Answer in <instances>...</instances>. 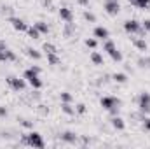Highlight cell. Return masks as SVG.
Listing matches in <instances>:
<instances>
[{"instance_id": "cell-1", "label": "cell", "mask_w": 150, "mask_h": 149, "mask_svg": "<svg viewBox=\"0 0 150 149\" xmlns=\"http://www.w3.org/2000/svg\"><path fill=\"white\" fill-rule=\"evenodd\" d=\"M100 105H101L105 111L110 112V116H117V114L120 112V105H122V102H120V98H117V97L107 95V97H101Z\"/></svg>"}, {"instance_id": "cell-2", "label": "cell", "mask_w": 150, "mask_h": 149, "mask_svg": "<svg viewBox=\"0 0 150 149\" xmlns=\"http://www.w3.org/2000/svg\"><path fill=\"white\" fill-rule=\"evenodd\" d=\"M124 30H126L129 35H134V34L145 35V34H147V32L142 28V23H140L138 19H127V21H124Z\"/></svg>"}, {"instance_id": "cell-3", "label": "cell", "mask_w": 150, "mask_h": 149, "mask_svg": "<svg viewBox=\"0 0 150 149\" xmlns=\"http://www.w3.org/2000/svg\"><path fill=\"white\" fill-rule=\"evenodd\" d=\"M23 77L26 79V82L33 88V90H40L42 88V79H40V74H37V72H33L32 69H26L25 70V74H23Z\"/></svg>"}, {"instance_id": "cell-4", "label": "cell", "mask_w": 150, "mask_h": 149, "mask_svg": "<svg viewBox=\"0 0 150 149\" xmlns=\"http://www.w3.org/2000/svg\"><path fill=\"white\" fill-rule=\"evenodd\" d=\"M138 102V111L142 114H150V93L149 91H142L136 98Z\"/></svg>"}, {"instance_id": "cell-5", "label": "cell", "mask_w": 150, "mask_h": 149, "mask_svg": "<svg viewBox=\"0 0 150 149\" xmlns=\"http://www.w3.org/2000/svg\"><path fill=\"white\" fill-rule=\"evenodd\" d=\"M5 82H7L14 91H25V90H26V79H25V77L19 79V77H16V75H9V77H5Z\"/></svg>"}, {"instance_id": "cell-6", "label": "cell", "mask_w": 150, "mask_h": 149, "mask_svg": "<svg viewBox=\"0 0 150 149\" xmlns=\"http://www.w3.org/2000/svg\"><path fill=\"white\" fill-rule=\"evenodd\" d=\"M28 146H30V148L42 149V148H45V142H44V139H42V135H40L38 132L32 130V132L28 133Z\"/></svg>"}, {"instance_id": "cell-7", "label": "cell", "mask_w": 150, "mask_h": 149, "mask_svg": "<svg viewBox=\"0 0 150 149\" xmlns=\"http://www.w3.org/2000/svg\"><path fill=\"white\" fill-rule=\"evenodd\" d=\"M103 9L108 16H117L120 12V4H119V0H105Z\"/></svg>"}, {"instance_id": "cell-8", "label": "cell", "mask_w": 150, "mask_h": 149, "mask_svg": "<svg viewBox=\"0 0 150 149\" xmlns=\"http://www.w3.org/2000/svg\"><path fill=\"white\" fill-rule=\"evenodd\" d=\"M9 23H11L12 28L18 30V32H26V30H28V23H26L25 19L18 18V16H11V18H9Z\"/></svg>"}, {"instance_id": "cell-9", "label": "cell", "mask_w": 150, "mask_h": 149, "mask_svg": "<svg viewBox=\"0 0 150 149\" xmlns=\"http://www.w3.org/2000/svg\"><path fill=\"white\" fill-rule=\"evenodd\" d=\"M0 62H16V53L7 46L0 47Z\"/></svg>"}, {"instance_id": "cell-10", "label": "cell", "mask_w": 150, "mask_h": 149, "mask_svg": "<svg viewBox=\"0 0 150 149\" xmlns=\"http://www.w3.org/2000/svg\"><path fill=\"white\" fill-rule=\"evenodd\" d=\"M59 139H61L65 144H77V139H79V135H77L75 132H70V130H67V132L59 133Z\"/></svg>"}, {"instance_id": "cell-11", "label": "cell", "mask_w": 150, "mask_h": 149, "mask_svg": "<svg viewBox=\"0 0 150 149\" xmlns=\"http://www.w3.org/2000/svg\"><path fill=\"white\" fill-rule=\"evenodd\" d=\"M110 125H112L113 130H119V132H122L124 128H126V123H124V119L117 114V116H112L110 117Z\"/></svg>"}, {"instance_id": "cell-12", "label": "cell", "mask_w": 150, "mask_h": 149, "mask_svg": "<svg viewBox=\"0 0 150 149\" xmlns=\"http://www.w3.org/2000/svg\"><path fill=\"white\" fill-rule=\"evenodd\" d=\"M59 18L65 21V23H72L74 21V12L70 7H61L59 9Z\"/></svg>"}, {"instance_id": "cell-13", "label": "cell", "mask_w": 150, "mask_h": 149, "mask_svg": "<svg viewBox=\"0 0 150 149\" xmlns=\"http://www.w3.org/2000/svg\"><path fill=\"white\" fill-rule=\"evenodd\" d=\"M93 35L96 39H100V40H107V39L110 37V32H108V28H105V27H96L94 32H93Z\"/></svg>"}, {"instance_id": "cell-14", "label": "cell", "mask_w": 150, "mask_h": 149, "mask_svg": "<svg viewBox=\"0 0 150 149\" xmlns=\"http://www.w3.org/2000/svg\"><path fill=\"white\" fill-rule=\"evenodd\" d=\"M133 46H134V47H136V49H138V51H143V53H145V51H149V44H147V40H145V39H133Z\"/></svg>"}, {"instance_id": "cell-15", "label": "cell", "mask_w": 150, "mask_h": 149, "mask_svg": "<svg viewBox=\"0 0 150 149\" xmlns=\"http://www.w3.org/2000/svg\"><path fill=\"white\" fill-rule=\"evenodd\" d=\"M91 62L94 63V65H105V62H103V54L101 53H98V51H93L91 53Z\"/></svg>"}, {"instance_id": "cell-16", "label": "cell", "mask_w": 150, "mask_h": 149, "mask_svg": "<svg viewBox=\"0 0 150 149\" xmlns=\"http://www.w3.org/2000/svg\"><path fill=\"white\" fill-rule=\"evenodd\" d=\"M33 27L40 32V35H47V34H49V25H47L45 21H37Z\"/></svg>"}, {"instance_id": "cell-17", "label": "cell", "mask_w": 150, "mask_h": 149, "mask_svg": "<svg viewBox=\"0 0 150 149\" xmlns=\"http://www.w3.org/2000/svg\"><path fill=\"white\" fill-rule=\"evenodd\" d=\"M129 4L138 9H150V0H129Z\"/></svg>"}, {"instance_id": "cell-18", "label": "cell", "mask_w": 150, "mask_h": 149, "mask_svg": "<svg viewBox=\"0 0 150 149\" xmlns=\"http://www.w3.org/2000/svg\"><path fill=\"white\" fill-rule=\"evenodd\" d=\"M112 79L117 84H126V82H127V74H124V72H115V74L112 75Z\"/></svg>"}, {"instance_id": "cell-19", "label": "cell", "mask_w": 150, "mask_h": 149, "mask_svg": "<svg viewBox=\"0 0 150 149\" xmlns=\"http://www.w3.org/2000/svg\"><path fill=\"white\" fill-rule=\"evenodd\" d=\"M47 63H49V65H52V67H54V65H59V63H61V60H59L58 53H49V54H47Z\"/></svg>"}, {"instance_id": "cell-20", "label": "cell", "mask_w": 150, "mask_h": 149, "mask_svg": "<svg viewBox=\"0 0 150 149\" xmlns=\"http://www.w3.org/2000/svg\"><path fill=\"white\" fill-rule=\"evenodd\" d=\"M136 63H138L140 69H149L150 70V56H140Z\"/></svg>"}, {"instance_id": "cell-21", "label": "cell", "mask_w": 150, "mask_h": 149, "mask_svg": "<svg viewBox=\"0 0 150 149\" xmlns=\"http://www.w3.org/2000/svg\"><path fill=\"white\" fill-rule=\"evenodd\" d=\"M61 111L65 112L67 116H74L75 107H72V104H68V102H61Z\"/></svg>"}, {"instance_id": "cell-22", "label": "cell", "mask_w": 150, "mask_h": 149, "mask_svg": "<svg viewBox=\"0 0 150 149\" xmlns=\"http://www.w3.org/2000/svg\"><path fill=\"white\" fill-rule=\"evenodd\" d=\"M26 54H28L32 60H35V62L42 58V53H40V51H37V49H33V47H26Z\"/></svg>"}, {"instance_id": "cell-23", "label": "cell", "mask_w": 150, "mask_h": 149, "mask_svg": "<svg viewBox=\"0 0 150 149\" xmlns=\"http://www.w3.org/2000/svg\"><path fill=\"white\" fill-rule=\"evenodd\" d=\"M108 56L112 58L113 62H117V63H120V62H122V53H120L117 47H115L113 51H110V53H108Z\"/></svg>"}, {"instance_id": "cell-24", "label": "cell", "mask_w": 150, "mask_h": 149, "mask_svg": "<svg viewBox=\"0 0 150 149\" xmlns=\"http://www.w3.org/2000/svg\"><path fill=\"white\" fill-rule=\"evenodd\" d=\"M117 46H115V42L113 40H110V37L107 39V40H103V51H107V53H110V51H113Z\"/></svg>"}, {"instance_id": "cell-25", "label": "cell", "mask_w": 150, "mask_h": 149, "mask_svg": "<svg viewBox=\"0 0 150 149\" xmlns=\"http://www.w3.org/2000/svg\"><path fill=\"white\" fill-rule=\"evenodd\" d=\"M42 51H45V54H49V53H58L56 46H54V44H51V42H45V44L42 46Z\"/></svg>"}, {"instance_id": "cell-26", "label": "cell", "mask_w": 150, "mask_h": 149, "mask_svg": "<svg viewBox=\"0 0 150 149\" xmlns=\"http://www.w3.org/2000/svg\"><path fill=\"white\" fill-rule=\"evenodd\" d=\"M59 98H61V102H68V104H72L74 95H72L70 91H61V93H59Z\"/></svg>"}, {"instance_id": "cell-27", "label": "cell", "mask_w": 150, "mask_h": 149, "mask_svg": "<svg viewBox=\"0 0 150 149\" xmlns=\"http://www.w3.org/2000/svg\"><path fill=\"white\" fill-rule=\"evenodd\" d=\"M140 121H142V126H143V130H145V132H150V117H149V116H147V114H143Z\"/></svg>"}, {"instance_id": "cell-28", "label": "cell", "mask_w": 150, "mask_h": 149, "mask_svg": "<svg viewBox=\"0 0 150 149\" xmlns=\"http://www.w3.org/2000/svg\"><path fill=\"white\" fill-rule=\"evenodd\" d=\"M26 34H28V37H30V39H38V37H40V32H38L35 27H28Z\"/></svg>"}, {"instance_id": "cell-29", "label": "cell", "mask_w": 150, "mask_h": 149, "mask_svg": "<svg viewBox=\"0 0 150 149\" xmlns=\"http://www.w3.org/2000/svg\"><path fill=\"white\" fill-rule=\"evenodd\" d=\"M72 34H74V25H72V23H65L63 35H65V37H72Z\"/></svg>"}, {"instance_id": "cell-30", "label": "cell", "mask_w": 150, "mask_h": 149, "mask_svg": "<svg viewBox=\"0 0 150 149\" xmlns=\"http://www.w3.org/2000/svg\"><path fill=\"white\" fill-rule=\"evenodd\" d=\"M84 44H86L87 47L94 49V47L98 46V39H96V37H89V39H86V40H84Z\"/></svg>"}, {"instance_id": "cell-31", "label": "cell", "mask_w": 150, "mask_h": 149, "mask_svg": "<svg viewBox=\"0 0 150 149\" xmlns=\"http://www.w3.org/2000/svg\"><path fill=\"white\" fill-rule=\"evenodd\" d=\"M84 19L87 23H96V16L91 12V11H84Z\"/></svg>"}, {"instance_id": "cell-32", "label": "cell", "mask_w": 150, "mask_h": 149, "mask_svg": "<svg viewBox=\"0 0 150 149\" xmlns=\"http://www.w3.org/2000/svg\"><path fill=\"white\" fill-rule=\"evenodd\" d=\"M86 112H87L86 104H77V107H75V114H80V116H84Z\"/></svg>"}, {"instance_id": "cell-33", "label": "cell", "mask_w": 150, "mask_h": 149, "mask_svg": "<svg viewBox=\"0 0 150 149\" xmlns=\"http://www.w3.org/2000/svg\"><path fill=\"white\" fill-rule=\"evenodd\" d=\"M19 123H21V126H23V128H28V130H33V121H30V119H21Z\"/></svg>"}, {"instance_id": "cell-34", "label": "cell", "mask_w": 150, "mask_h": 149, "mask_svg": "<svg viewBox=\"0 0 150 149\" xmlns=\"http://www.w3.org/2000/svg\"><path fill=\"white\" fill-rule=\"evenodd\" d=\"M37 111H38V114H40V116H47V114H49V109H47L45 105H42V104H40V105H37Z\"/></svg>"}, {"instance_id": "cell-35", "label": "cell", "mask_w": 150, "mask_h": 149, "mask_svg": "<svg viewBox=\"0 0 150 149\" xmlns=\"http://www.w3.org/2000/svg\"><path fill=\"white\" fill-rule=\"evenodd\" d=\"M142 28H143L147 34H150V19H143V21H142Z\"/></svg>"}, {"instance_id": "cell-36", "label": "cell", "mask_w": 150, "mask_h": 149, "mask_svg": "<svg viewBox=\"0 0 150 149\" xmlns=\"http://www.w3.org/2000/svg\"><path fill=\"white\" fill-rule=\"evenodd\" d=\"M7 116H9V111H7V107L0 105V117H7Z\"/></svg>"}, {"instance_id": "cell-37", "label": "cell", "mask_w": 150, "mask_h": 149, "mask_svg": "<svg viewBox=\"0 0 150 149\" xmlns=\"http://www.w3.org/2000/svg\"><path fill=\"white\" fill-rule=\"evenodd\" d=\"M21 144L23 146H28V133H23L21 135Z\"/></svg>"}, {"instance_id": "cell-38", "label": "cell", "mask_w": 150, "mask_h": 149, "mask_svg": "<svg viewBox=\"0 0 150 149\" xmlns=\"http://www.w3.org/2000/svg\"><path fill=\"white\" fill-rule=\"evenodd\" d=\"M42 5L44 7H52V2L51 0H42Z\"/></svg>"}, {"instance_id": "cell-39", "label": "cell", "mask_w": 150, "mask_h": 149, "mask_svg": "<svg viewBox=\"0 0 150 149\" xmlns=\"http://www.w3.org/2000/svg\"><path fill=\"white\" fill-rule=\"evenodd\" d=\"M30 69H32L33 72H37V74H40V72H42V69H40V67H37V65H32Z\"/></svg>"}, {"instance_id": "cell-40", "label": "cell", "mask_w": 150, "mask_h": 149, "mask_svg": "<svg viewBox=\"0 0 150 149\" xmlns=\"http://www.w3.org/2000/svg\"><path fill=\"white\" fill-rule=\"evenodd\" d=\"M75 2H77L79 5H87V4H89V0H75Z\"/></svg>"}]
</instances>
